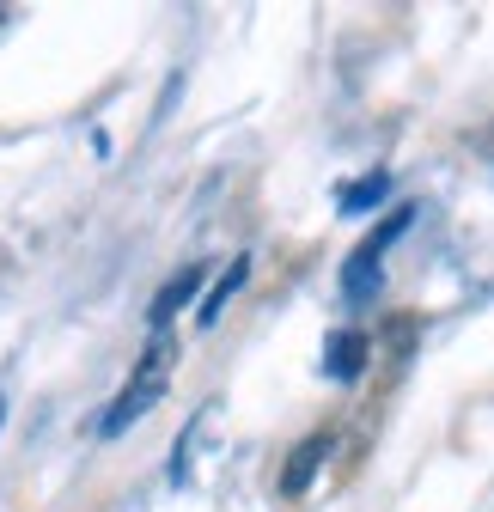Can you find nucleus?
Masks as SVG:
<instances>
[{
  "label": "nucleus",
  "instance_id": "nucleus-4",
  "mask_svg": "<svg viewBox=\"0 0 494 512\" xmlns=\"http://www.w3.org/2000/svg\"><path fill=\"white\" fill-rule=\"evenodd\" d=\"M366 354H373V342H366L360 330H336L330 348H324V372H330L336 384H354V378L366 372Z\"/></svg>",
  "mask_w": 494,
  "mask_h": 512
},
{
  "label": "nucleus",
  "instance_id": "nucleus-8",
  "mask_svg": "<svg viewBox=\"0 0 494 512\" xmlns=\"http://www.w3.org/2000/svg\"><path fill=\"white\" fill-rule=\"evenodd\" d=\"M0 421H7V409H0Z\"/></svg>",
  "mask_w": 494,
  "mask_h": 512
},
{
  "label": "nucleus",
  "instance_id": "nucleus-1",
  "mask_svg": "<svg viewBox=\"0 0 494 512\" xmlns=\"http://www.w3.org/2000/svg\"><path fill=\"white\" fill-rule=\"evenodd\" d=\"M165 384H171V342L159 336V342H153V348L141 354L135 378L122 384V397L110 403V415L98 421V433H104V439H116V433H129V427H135V421H141V415H147V409H153V403L165 397Z\"/></svg>",
  "mask_w": 494,
  "mask_h": 512
},
{
  "label": "nucleus",
  "instance_id": "nucleus-2",
  "mask_svg": "<svg viewBox=\"0 0 494 512\" xmlns=\"http://www.w3.org/2000/svg\"><path fill=\"white\" fill-rule=\"evenodd\" d=\"M324 458H330V433L299 439V445H293V458H287V470H281V494H287V500H299L305 488H312V476L324 470Z\"/></svg>",
  "mask_w": 494,
  "mask_h": 512
},
{
  "label": "nucleus",
  "instance_id": "nucleus-6",
  "mask_svg": "<svg viewBox=\"0 0 494 512\" xmlns=\"http://www.w3.org/2000/svg\"><path fill=\"white\" fill-rule=\"evenodd\" d=\"M244 281H251V256H238V263H232V269H226V275L214 281V293L202 299V311H196V324H202V330H214V324H220V311H226V299H232V293H238Z\"/></svg>",
  "mask_w": 494,
  "mask_h": 512
},
{
  "label": "nucleus",
  "instance_id": "nucleus-7",
  "mask_svg": "<svg viewBox=\"0 0 494 512\" xmlns=\"http://www.w3.org/2000/svg\"><path fill=\"white\" fill-rule=\"evenodd\" d=\"M385 196H391V171H373V177L348 183V189H342L336 202H342V214H366V208H379Z\"/></svg>",
  "mask_w": 494,
  "mask_h": 512
},
{
  "label": "nucleus",
  "instance_id": "nucleus-3",
  "mask_svg": "<svg viewBox=\"0 0 494 512\" xmlns=\"http://www.w3.org/2000/svg\"><path fill=\"white\" fill-rule=\"evenodd\" d=\"M202 275H208L202 263H183V269H177V275H171V281H165V287L153 293V311H147V317H153V330H165V324H171V317H177L183 305H190V299H196V287H202Z\"/></svg>",
  "mask_w": 494,
  "mask_h": 512
},
{
  "label": "nucleus",
  "instance_id": "nucleus-5",
  "mask_svg": "<svg viewBox=\"0 0 494 512\" xmlns=\"http://www.w3.org/2000/svg\"><path fill=\"white\" fill-rule=\"evenodd\" d=\"M379 281H385V269H379V250H354L348 256V263H342V293L354 299V305H366V299H373L379 293Z\"/></svg>",
  "mask_w": 494,
  "mask_h": 512
}]
</instances>
